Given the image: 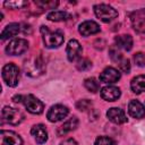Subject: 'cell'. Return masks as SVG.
<instances>
[{
	"mask_svg": "<svg viewBox=\"0 0 145 145\" xmlns=\"http://www.w3.org/2000/svg\"><path fill=\"white\" fill-rule=\"evenodd\" d=\"M41 34L45 46L49 49L59 48L63 43V35L58 31L52 32L46 26H41Z\"/></svg>",
	"mask_w": 145,
	"mask_h": 145,
	"instance_id": "obj_1",
	"label": "cell"
},
{
	"mask_svg": "<svg viewBox=\"0 0 145 145\" xmlns=\"http://www.w3.org/2000/svg\"><path fill=\"white\" fill-rule=\"evenodd\" d=\"M2 78L5 83L10 86L15 87L19 82V69L14 63H7L2 68Z\"/></svg>",
	"mask_w": 145,
	"mask_h": 145,
	"instance_id": "obj_2",
	"label": "cell"
},
{
	"mask_svg": "<svg viewBox=\"0 0 145 145\" xmlns=\"http://www.w3.org/2000/svg\"><path fill=\"white\" fill-rule=\"evenodd\" d=\"M94 12H95L96 17L104 23H109L118 16V11L113 7L105 5V3L95 5L94 6Z\"/></svg>",
	"mask_w": 145,
	"mask_h": 145,
	"instance_id": "obj_3",
	"label": "cell"
},
{
	"mask_svg": "<svg viewBox=\"0 0 145 145\" xmlns=\"http://www.w3.org/2000/svg\"><path fill=\"white\" fill-rule=\"evenodd\" d=\"M2 120L9 125H19L24 120V114L20 110L11 108V106H5L1 111Z\"/></svg>",
	"mask_w": 145,
	"mask_h": 145,
	"instance_id": "obj_4",
	"label": "cell"
},
{
	"mask_svg": "<svg viewBox=\"0 0 145 145\" xmlns=\"http://www.w3.org/2000/svg\"><path fill=\"white\" fill-rule=\"evenodd\" d=\"M24 70L26 75L32 77H36L41 75L44 70V65L41 57H35L32 58L31 60H26L24 63Z\"/></svg>",
	"mask_w": 145,
	"mask_h": 145,
	"instance_id": "obj_5",
	"label": "cell"
},
{
	"mask_svg": "<svg viewBox=\"0 0 145 145\" xmlns=\"http://www.w3.org/2000/svg\"><path fill=\"white\" fill-rule=\"evenodd\" d=\"M22 102L24 103L25 108L27 109L28 112L33 113V114H40L43 112L44 109V104L41 100H39L36 96L28 94V95H24Z\"/></svg>",
	"mask_w": 145,
	"mask_h": 145,
	"instance_id": "obj_6",
	"label": "cell"
},
{
	"mask_svg": "<svg viewBox=\"0 0 145 145\" xmlns=\"http://www.w3.org/2000/svg\"><path fill=\"white\" fill-rule=\"evenodd\" d=\"M28 42L24 39H14L6 46V52L10 56H19L27 51Z\"/></svg>",
	"mask_w": 145,
	"mask_h": 145,
	"instance_id": "obj_7",
	"label": "cell"
},
{
	"mask_svg": "<svg viewBox=\"0 0 145 145\" xmlns=\"http://www.w3.org/2000/svg\"><path fill=\"white\" fill-rule=\"evenodd\" d=\"M68 113H69V109L66 105L56 104L50 108V110L48 111L46 118L51 122H58V121H61L62 119H65L68 116Z\"/></svg>",
	"mask_w": 145,
	"mask_h": 145,
	"instance_id": "obj_8",
	"label": "cell"
},
{
	"mask_svg": "<svg viewBox=\"0 0 145 145\" xmlns=\"http://www.w3.org/2000/svg\"><path fill=\"white\" fill-rule=\"evenodd\" d=\"M130 20L136 32L145 34V8L134 11L130 15Z\"/></svg>",
	"mask_w": 145,
	"mask_h": 145,
	"instance_id": "obj_9",
	"label": "cell"
},
{
	"mask_svg": "<svg viewBox=\"0 0 145 145\" xmlns=\"http://www.w3.org/2000/svg\"><path fill=\"white\" fill-rule=\"evenodd\" d=\"M0 138H1L0 145H23V140L20 136L11 130H1Z\"/></svg>",
	"mask_w": 145,
	"mask_h": 145,
	"instance_id": "obj_10",
	"label": "cell"
},
{
	"mask_svg": "<svg viewBox=\"0 0 145 145\" xmlns=\"http://www.w3.org/2000/svg\"><path fill=\"white\" fill-rule=\"evenodd\" d=\"M120 77H121V75H120L119 70H117L113 67H108L101 72L100 80L105 84H113V83L118 82L120 79Z\"/></svg>",
	"mask_w": 145,
	"mask_h": 145,
	"instance_id": "obj_11",
	"label": "cell"
},
{
	"mask_svg": "<svg viewBox=\"0 0 145 145\" xmlns=\"http://www.w3.org/2000/svg\"><path fill=\"white\" fill-rule=\"evenodd\" d=\"M67 58L69 61H76L82 54V46L77 40H70L67 44Z\"/></svg>",
	"mask_w": 145,
	"mask_h": 145,
	"instance_id": "obj_12",
	"label": "cell"
},
{
	"mask_svg": "<svg viewBox=\"0 0 145 145\" xmlns=\"http://www.w3.org/2000/svg\"><path fill=\"white\" fill-rule=\"evenodd\" d=\"M106 117L110 121H112L116 125H121L127 122V117L125 111L119 108H110L106 112Z\"/></svg>",
	"mask_w": 145,
	"mask_h": 145,
	"instance_id": "obj_13",
	"label": "cell"
},
{
	"mask_svg": "<svg viewBox=\"0 0 145 145\" xmlns=\"http://www.w3.org/2000/svg\"><path fill=\"white\" fill-rule=\"evenodd\" d=\"M78 31L83 36H89V35L99 33L100 32V26H99L97 23H95L93 20H85L79 25Z\"/></svg>",
	"mask_w": 145,
	"mask_h": 145,
	"instance_id": "obj_14",
	"label": "cell"
},
{
	"mask_svg": "<svg viewBox=\"0 0 145 145\" xmlns=\"http://www.w3.org/2000/svg\"><path fill=\"white\" fill-rule=\"evenodd\" d=\"M128 112L133 118L142 119L145 117V106L137 100H131L128 104Z\"/></svg>",
	"mask_w": 145,
	"mask_h": 145,
	"instance_id": "obj_15",
	"label": "cell"
},
{
	"mask_svg": "<svg viewBox=\"0 0 145 145\" xmlns=\"http://www.w3.org/2000/svg\"><path fill=\"white\" fill-rule=\"evenodd\" d=\"M121 95V92H120V88L119 87H116V86H112V85H109V86H104L102 89H101V96L102 99H104L105 101H116L120 97Z\"/></svg>",
	"mask_w": 145,
	"mask_h": 145,
	"instance_id": "obj_16",
	"label": "cell"
},
{
	"mask_svg": "<svg viewBox=\"0 0 145 145\" xmlns=\"http://www.w3.org/2000/svg\"><path fill=\"white\" fill-rule=\"evenodd\" d=\"M31 134L34 137V139L36 140V143L39 144H43L48 140V133L46 129L43 125L39 123V125H34L31 129Z\"/></svg>",
	"mask_w": 145,
	"mask_h": 145,
	"instance_id": "obj_17",
	"label": "cell"
},
{
	"mask_svg": "<svg viewBox=\"0 0 145 145\" xmlns=\"http://www.w3.org/2000/svg\"><path fill=\"white\" fill-rule=\"evenodd\" d=\"M77 126H78V119L76 117H72V118H70L69 120H67L63 125H61L58 128L57 134H58V136H65L66 134L75 130L77 128Z\"/></svg>",
	"mask_w": 145,
	"mask_h": 145,
	"instance_id": "obj_18",
	"label": "cell"
},
{
	"mask_svg": "<svg viewBox=\"0 0 145 145\" xmlns=\"http://www.w3.org/2000/svg\"><path fill=\"white\" fill-rule=\"evenodd\" d=\"M116 46L119 49H122L125 51H129L133 48V37L130 35H119L114 39Z\"/></svg>",
	"mask_w": 145,
	"mask_h": 145,
	"instance_id": "obj_19",
	"label": "cell"
},
{
	"mask_svg": "<svg viewBox=\"0 0 145 145\" xmlns=\"http://www.w3.org/2000/svg\"><path fill=\"white\" fill-rule=\"evenodd\" d=\"M130 87H131V91L136 94L145 93V76L139 75L134 77L130 82Z\"/></svg>",
	"mask_w": 145,
	"mask_h": 145,
	"instance_id": "obj_20",
	"label": "cell"
},
{
	"mask_svg": "<svg viewBox=\"0 0 145 145\" xmlns=\"http://www.w3.org/2000/svg\"><path fill=\"white\" fill-rule=\"evenodd\" d=\"M19 32H20V25L17 23H11V24L7 25L3 28V31L1 32V40H7L9 37H14Z\"/></svg>",
	"mask_w": 145,
	"mask_h": 145,
	"instance_id": "obj_21",
	"label": "cell"
},
{
	"mask_svg": "<svg viewBox=\"0 0 145 145\" xmlns=\"http://www.w3.org/2000/svg\"><path fill=\"white\" fill-rule=\"evenodd\" d=\"M46 18L51 22H63L69 18V14L66 11H51L48 14Z\"/></svg>",
	"mask_w": 145,
	"mask_h": 145,
	"instance_id": "obj_22",
	"label": "cell"
},
{
	"mask_svg": "<svg viewBox=\"0 0 145 145\" xmlns=\"http://www.w3.org/2000/svg\"><path fill=\"white\" fill-rule=\"evenodd\" d=\"M84 86L88 92H92V93H96L100 89V84L94 77L86 78L84 80Z\"/></svg>",
	"mask_w": 145,
	"mask_h": 145,
	"instance_id": "obj_23",
	"label": "cell"
},
{
	"mask_svg": "<svg viewBox=\"0 0 145 145\" xmlns=\"http://www.w3.org/2000/svg\"><path fill=\"white\" fill-rule=\"evenodd\" d=\"M76 67H77L78 70L85 71V70H88L92 67V62L86 58H82V59H78V61L76 63Z\"/></svg>",
	"mask_w": 145,
	"mask_h": 145,
	"instance_id": "obj_24",
	"label": "cell"
},
{
	"mask_svg": "<svg viewBox=\"0 0 145 145\" xmlns=\"http://www.w3.org/2000/svg\"><path fill=\"white\" fill-rule=\"evenodd\" d=\"M92 106V101L87 100V99H84V100H79L77 103H76V108L80 111H86L88 110L89 108Z\"/></svg>",
	"mask_w": 145,
	"mask_h": 145,
	"instance_id": "obj_25",
	"label": "cell"
},
{
	"mask_svg": "<svg viewBox=\"0 0 145 145\" xmlns=\"http://www.w3.org/2000/svg\"><path fill=\"white\" fill-rule=\"evenodd\" d=\"M95 145H114V140L108 136H100L96 138Z\"/></svg>",
	"mask_w": 145,
	"mask_h": 145,
	"instance_id": "obj_26",
	"label": "cell"
},
{
	"mask_svg": "<svg viewBox=\"0 0 145 145\" xmlns=\"http://www.w3.org/2000/svg\"><path fill=\"white\" fill-rule=\"evenodd\" d=\"M110 58L112 59V61H114V62H117V63L123 58V57L121 56V53L118 51V48H117L116 45L110 49Z\"/></svg>",
	"mask_w": 145,
	"mask_h": 145,
	"instance_id": "obj_27",
	"label": "cell"
},
{
	"mask_svg": "<svg viewBox=\"0 0 145 145\" xmlns=\"http://www.w3.org/2000/svg\"><path fill=\"white\" fill-rule=\"evenodd\" d=\"M35 3L37 6H41L42 8H45V9H52L59 5L58 1H35Z\"/></svg>",
	"mask_w": 145,
	"mask_h": 145,
	"instance_id": "obj_28",
	"label": "cell"
},
{
	"mask_svg": "<svg viewBox=\"0 0 145 145\" xmlns=\"http://www.w3.org/2000/svg\"><path fill=\"white\" fill-rule=\"evenodd\" d=\"M6 7H9V8H12V9H19L24 6L27 5L26 1H6L3 3Z\"/></svg>",
	"mask_w": 145,
	"mask_h": 145,
	"instance_id": "obj_29",
	"label": "cell"
},
{
	"mask_svg": "<svg viewBox=\"0 0 145 145\" xmlns=\"http://www.w3.org/2000/svg\"><path fill=\"white\" fill-rule=\"evenodd\" d=\"M134 61L138 67L145 66V54L143 52H137L134 54Z\"/></svg>",
	"mask_w": 145,
	"mask_h": 145,
	"instance_id": "obj_30",
	"label": "cell"
},
{
	"mask_svg": "<svg viewBox=\"0 0 145 145\" xmlns=\"http://www.w3.org/2000/svg\"><path fill=\"white\" fill-rule=\"evenodd\" d=\"M118 66H119L120 70L123 71V72H129V70H130V63H129V60L126 59V58H122V59L118 62Z\"/></svg>",
	"mask_w": 145,
	"mask_h": 145,
	"instance_id": "obj_31",
	"label": "cell"
},
{
	"mask_svg": "<svg viewBox=\"0 0 145 145\" xmlns=\"http://www.w3.org/2000/svg\"><path fill=\"white\" fill-rule=\"evenodd\" d=\"M60 145H78V144H77V142L74 138H68V139L63 140Z\"/></svg>",
	"mask_w": 145,
	"mask_h": 145,
	"instance_id": "obj_32",
	"label": "cell"
}]
</instances>
